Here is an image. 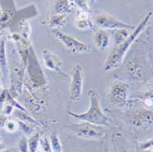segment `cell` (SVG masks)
Segmentation results:
<instances>
[{
	"instance_id": "6da1fadb",
	"label": "cell",
	"mask_w": 153,
	"mask_h": 152,
	"mask_svg": "<svg viewBox=\"0 0 153 152\" xmlns=\"http://www.w3.org/2000/svg\"><path fill=\"white\" fill-rule=\"evenodd\" d=\"M151 17H152V12H149L148 15L141 20V22L137 27H135V29L129 34V36L123 42H121L120 44L115 47L114 50L110 54V56L106 59L104 64L103 70L105 73H110L114 71L116 68H117L121 64L128 50L130 49V47L135 42V40L137 39V37L145 30V27H147Z\"/></svg>"
},
{
	"instance_id": "7a4b0ae2",
	"label": "cell",
	"mask_w": 153,
	"mask_h": 152,
	"mask_svg": "<svg viewBox=\"0 0 153 152\" xmlns=\"http://www.w3.org/2000/svg\"><path fill=\"white\" fill-rule=\"evenodd\" d=\"M89 99H90V105L89 108L86 112L83 113H74L70 111L69 116L72 117L81 121V122H86L89 124L98 127H107L110 126L112 120H111L107 116L105 115L103 110L101 108L100 104V95L95 90H88L87 93Z\"/></svg>"
},
{
	"instance_id": "3957f363",
	"label": "cell",
	"mask_w": 153,
	"mask_h": 152,
	"mask_svg": "<svg viewBox=\"0 0 153 152\" xmlns=\"http://www.w3.org/2000/svg\"><path fill=\"white\" fill-rule=\"evenodd\" d=\"M52 34L64 45L68 52L73 55L89 53L92 50L90 45L83 43L82 41L77 39L72 35H69L61 31L59 29H53Z\"/></svg>"
},
{
	"instance_id": "277c9868",
	"label": "cell",
	"mask_w": 153,
	"mask_h": 152,
	"mask_svg": "<svg viewBox=\"0 0 153 152\" xmlns=\"http://www.w3.org/2000/svg\"><path fill=\"white\" fill-rule=\"evenodd\" d=\"M128 85L122 82H115L109 92V101L113 106L122 108L128 103Z\"/></svg>"
},
{
	"instance_id": "5b68a950",
	"label": "cell",
	"mask_w": 153,
	"mask_h": 152,
	"mask_svg": "<svg viewBox=\"0 0 153 152\" xmlns=\"http://www.w3.org/2000/svg\"><path fill=\"white\" fill-rule=\"evenodd\" d=\"M71 86H70V99L73 102H77L82 99L85 73L81 64H76L71 72Z\"/></svg>"
},
{
	"instance_id": "8992f818",
	"label": "cell",
	"mask_w": 153,
	"mask_h": 152,
	"mask_svg": "<svg viewBox=\"0 0 153 152\" xmlns=\"http://www.w3.org/2000/svg\"><path fill=\"white\" fill-rule=\"evenodd\" d=\"M94 24L100 27L101 30H121V29H127V30H134L135 27L124 23L117 19V18L108 15V14H100V15L96 16L94 19Z\"/></svg>"
},
{
	"instance_id": "52a82bcc",
	"label": "cell",
	"mask_w": 153,
	"mask_h": 152,
	"mask_svg": "<svg viewBox=\"0 0 153 152\" xmlns=\"http://www.w3.org/2000/svg\"><path fill=\"white\" fill-rule=\"evenodd\" d=\"M77 136L83 139L99 140L105 136V132L100 128V127L92 125L86 122H82V124L77 126Z\"/></svg>"
},
{
	"instance_id": "ba28073f",
	"label": "cell",
	"mask_w": 153,
	"mask_h": 152,
	"mask_svg": "<svg viewBox=\"0 0 153 152\" xmlns=\"http://www.w3.org/2000/svg\"><path fill=\"white\" fill-rule=\"evenodd\" d=\"M41 55L46 68L53 72H61L62 62L56 54H54L48 49H43L41 50Z\"/></svg>"
},
{
	"instance_id": "9c48e42d",
	"label": "cell",
	"mask_w": 153,
	"mask_h": 152,
	"mask_svg": "<svg viewBox=\"0 0 153 152\" xmlns=\"http://www.w3.org/2000/svg\"><path fill=\"white\" fill-rule=\"evenodd\" d=\"M129 123L135 127L142 128L152 124V111L149 110H140L136 112L130 118Z\"/></svg>"
},
{
	"instance_id": "30bf717a",
	"label": "cell",
	"mask_w": 153,
	"mask_h": 152,
	"mask_svg": "<svg viewBox=\"0 0 153 152\" xmlns=\"http://www.w3.org/2000/svg\"><path fill=\"white\" fill-rule=\"evenodd\" d=\"M94 45L98 50L102 51H105L109 49L110 37L106 31L103 30L96 31L94 35Z\"/></svg>"
},
{
	"instance_id": "8fae6325",
	"label": "cell",
	"mask_w": 153,
	"mask_h": 152,
	"mask_svg": "<svg viewBox=\"0 0 153 152\" xmlns=\"http://www.w3.org/2000/svg\"><path fill=\"white\" fill-rule=\"evenodd\" d=\"M51 4L53 10L51 15H67L72 9L69 0H51Z\"/></svg>"
},
{
	"instance_id": "7c38bea8",
	"label": "cell",
	"mask_w": 153,
	"mask_h": 152,
	"mask_svg": "<svg viewBox=\"0 0 153 152\" xmlns=\"http://www.w3.org/2000/svg\"><path fill=\"white\" fill-rule=\"evenodd\" d=\"M77 29L80 30H87L93 27V22L89 18V14L86 11H80L75 19Z\"/></svg>"
},
{
	"instance_id": "4fadbf2b",
	"label": "cell",
	"mask_w": 153,
	"mask_h": 152,
	"mask_svg": "<svg viewBox=\"0 0 153 152\" xmlns=\"http://www.w3.org/2000/svg\"><path fill=\"white\" fill-rule=\"evenodd\" d=\"M66 22V15H51L48 23L53 29H59L64 26Z\"/></svg>"
},
{
	"instance_id": "5bb4252c",
	"label": "cell",
	"mask_w": 153,
	"mask_h": 152,
	"mask_svg": "<svg viewBox=\"0 0 153 152\" xmlns=\"http://www.w3.org/2000/svg\"><path fill=\"white\" fill-rule=\"evenodd\" d=\"M16 116L19 119V121H22L26 124H29L30 126H37V125H39V122L35 119H33L27 112L26 111H22V110H19V109H17L16 110V113H15Z\"/></svg>"
},
{
	"instance_id": "9a60e30c",
	"label": "cell",
	"mask_w": 153,
	"mask_h": 152,
	"mask_svg": "<svg viewBox=\"0 0 153 152\" xmlns=\"http://www.w3.org/2000/svg\"><path fill=\"white\" fill-rule=\"evenodd\" d=\"M50 143L52 152H62V146L59 136L56 133H52L50 136Z\"/></svg>"
},
{
	"instance_id": "2e32d148",
	"label": "cell",
	"mask_w": 153,
	"mask_h": 152,
	"mask_svg": "<svg viewBox=\"0 0 153 152\" xmlns=\"http://www.w3.org/2000/svg\"><path fill=\"white\" fill-rule=\"evenodd\" d=\"M39 143V135L37 133H33L29 139H27V147H29V152H37Z\"/></svg>"
},
{
	"instance_id": "e0dca14e",
	"label": "cell",
	"mask_w": 153,
	"mask_h": 152,
	"mask_svg": "<svg viewBox=\"0 0 153 152\" xmlns=\"http://www.w3.org/2000/svg\"><path fill=\"white\" fill-rule=\"evenodd\" d=\"M129 30H127V29L117 30V32L115 34V46L123 42V41L129 36V34H130Z\"/></svg>"
},
{
	"instance_id": "ac0fdd59",
	"label": "cell",
	"mask_w": 153,
	"mask_h": 152,
	"mask_svg": "<svg viewBox=\"0 0 153 152\" xmlns=\"http://www.w3.org/2000/svg\"><path fill=\"white\" fill-rule=\"evenodd\" d=\"M69 2L72 6L76 7L77 8L80 9V11H86L88 12L89 10V6L86 0H69Z\"/></svg>"
},
{
	"instance_id": "d6986e66",
	"label": "cell",
	"mask_w": 153,
	"mask_h": 152,
	"mask_svg": "<svg viewBox=\"0 0 153 152\" xmlns=\"http://www.w3.org/2000/svg\"><path fill=\"white\" fill-rule=\"evenodd\" d=\"M7 65V60H6V49H5V40L1 39L0 41V66L4 69Z\"/></svg>"
},
{
	"instance_id": "ffe728a7",
	"label": "cell",
	"mask_w": 153,
	"mask_h": 152,
	"mask_svg": "<svg viewBox=\"0 0 153 152\" xmlns=\"http://www.w3.org/2000/svg\"><path fill=\"white\" fill-rule=\"evenodd\" d=\"M4 128L7 132L14 133V132H16L19 128V122H16L14 120H7L6 123H5V125H4Z\"/></svg>"
},
{
	"instance_id": "44dd1931",
	"label": "cell",
	"mask_w": 153,
	"mask_h": 152,
	"mask_svg": "<svg viewBox=\"0 0 153 152\" xmlns=\"http://www.w3.org/2000/svg\"><path fill=\"white\" fill-rule=\"evenodd\" d=\"M39 145H40V148L42 149V152H52L51 151V143L48 137L44 136V137H39Z\"/></svg>"
},
{
	"instance_id": "7402d4cb",
	"label": "cell",
	"mask_w": 153,
	"mask_h": 152,
	"mask_svg": "<svg viewBox=\"0 0 153 152\" xmlns=\"http://www.w3.org/2000/svg\"><path fill=\"white\" fill-rule=\"evenodd\" d=\"M140 149L146 152V151H149V152H152V139H149L144 143H142L140 146Z\"/></svg>"
},
{
	"instance_id": "603a6c76",
	"label": "cell",
	"mask_w": 153,
	"mask_h": 152,
	"mask_svg": "<svg viewBox=\"0 0 153 152\" xmlns=\"http://www.w3.org/2000/svg\"><path fill=\"white\" fill-rule=\"evenodd\" d=\"M20 152H29V147H27V139L26 137H22L21 140L19 141V145Z\"/></svg>"
},
{
	"instance_id": "cb8c5ba5",
	"label": "cell",
	"mask_w": 153,
	"mask_h": 152,
	"mask_svg": "<svg viewBox=\"0 0 153 152\" xmlns=\"http://www.w3.org/2000/svg\"><path fill=\"white\" fill-rule=\"evenodd\" d=\"M13 108H14V107H13L10 104L5 105V106H4V114H5L6 116L11 115V114H12V111H13Z\"/></svg>"
},
{
	"instance_id": "d4e9b609",
	"label": "cell",
	"mask_w": 153,
	"mask_h": 152,
	"mask_svg": "<svg viewBox=\"0 0 153 152\" xmlns=\"http://www.w3.org/2000/svg\"><path fill=\"white\" fill-rule=\"evenodd\" d=\"M145 104H146V105L147 106H149V107H152V97H148V98H146L145 99Z\"/></svg>"
},
{
	"instance_id": "484cf974",
	"label": "cell",
	"mask_w": 153,
	"mask_h": 152,
	"mask_svg": "<svg viewBox=\"0 0 153 152\" xmlns=\"http://www.w3.org/2000/svg\"><path fill=\"white\" fill-rule=\"evenodd\" d=\"M120 152H130V151H128L127 148H121L120 149Z\"/></svg>"
},
{
	"instance_id": "4316f807",
	"label": "cell",
	"mask_w": 153,
	"mask_h": 152,
	"mask_svg": "<svg viewBox=\"0 0 153 152\" xmlns=\"http://www.w3.org/2000/svg\"><path fill=\"white\" fill-rule=\"evenodd\" d=\"M0 152H12V150L11 149H4V150H1V151H0Z\"/></svg>"
},
{
	"instance_id": "83f0119b",
	"label": "cell",
	"mask_w": 153,
	"mask_h": 152,
	"mask_svg": "<svg viewBox=\"0 0 153 152\" xmlns=\"http://www.w3.org/2000/svg\"><path fill=\"white\" fill-rule=\"evenodd\" d=\"M89 1H90L91 3H93V4H94V2L96 1V0H89Z\"/></svg>"
},
{
	"instance_id": "f1b7e54d",
	"label": "cell",
	"mask_w": 153,
	"mask_h": 152,
	"mask_svg": "<svg viewBox=\"0 0 153 152\" xmlns=\"http://www.w3.org/2000/svg\"><path fill=\"white\" fill-rule=\"evenodd\" d=\"M1 142H2V137H0V144H1Z\"/></svg>"
}]
</instances>
